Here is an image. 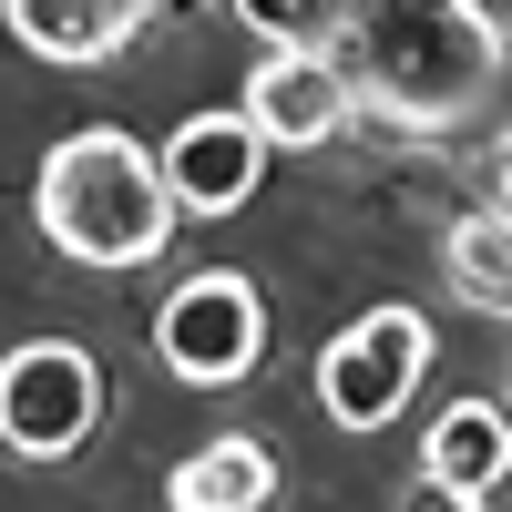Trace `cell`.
<instances>
[{"mask_svg":"<svg viewBox=\"0 0 512 512\" xmlns=\"http://www.w3.org/2000/svg\"><path fill=\"white\" fill-rule=\"evenodd\" d=\"M41 236H52L72 267H154L164 236H175V185H164V154L134 144L123 123H82L41 154V195H31Z\"/></svg>","mask_w":512,"mask_h":512,"instance_id":"cell-1","label":"cell"},{"mask_svg":"<svg viewBox=\"0 0 512 512\" xmlns=\"http://www.w3.org/2000/svg\"><path fill=\"white\" fill-rule=\"evenodd\" d=\"M349 62L390 113L410 123H451L492 93L502 31L472 11V0H349Z\"/></svg>","mask_w":512,"mask_h":512,"instance_id":"cell-2","label":"cell"},{"mask_svg":"<svg viewBox=\"0 0 512 512\" xmlns=\"http://www.w3.org/2000/svg\"><path fill=\"white\" fill-rule=\"evenodd\" d=\"M431 369V318L420 308H369L318 349V410L338 431H390Z\"/></svg>","mask_w":512,"mask_h":512,"instance_id":"cell-3","label":"cell"},{"mask_svg":"<svg viewBox=\"0 0 512 512\" xmlns=\"http://www.w3.org/2000/svg\"><path fill=\"white\" fill-rule=\"evenodd\" d=\"M256 349H267V308H256V277H236V267H195L154 308V359L185 390H236Z\"/></svg>","mask_w":512,"mask_h":512,"instance_id":"cell-4","label":"cell"},{"mask_svg":"<svg viewBox=\"0 0 512 512\" xmlns=\"http://www.w3.org/2000/svg\"><path fill=\"white\" fill-rule=\"evenodd\" d=\"M103 420V369L72 338H21L0 359V441L21 461H72Z\"/></svg>","mask_w":512,"mask_h":512,"instance_id":"cell-5","label":"cell"},{"mask_svg":"<svg viewBox=\"0 0 512 512\" xmlns=\"http://www.w3.org/2000/svg\"><path fill=\"white\" fill-rule=\"evenodd\" d=\"M154 154H164V185H175V205L216 226V216H236V205L267 185V154H277V144L256 134V113L236 103V113H185Z\"/></svg>","mask_w":512,"mask_h":512,"instance_id":"cell-6","label":"cell"},{"mask_svg":"<svg viewBox=\"0 0 512 512\" xmlns=\"http://www.w3.org/2000/svg\"><path fill=\"white\" fill-rule=\"evenodd\" d=\"M349 103H359V82L338 72V52H308V41H267V62L246 72V113H256V134L287 144V154L328 144L338 123H349Z\"/></svg>","mask_w":512,"mask_h":512,"instance_id":"cell-7","label":"cell"},{"mask_svg":"<svg viewBox=\"0 0 512 512\" xmlns=\"http://www.w3.org/2000/svg\"><path fill=\"white\" fill-rule=\"evenodd\" d=\"M0 11H11V41H21V52L93 72V62H113L123 41L154 21V0H0Z\"/></svg>","mask_w":512,"mask_h":512,"instance_id":"cell-8","label":"cell"},{"mask_svg":"<svg viewBox=\"0 0 512 512\" xmlns=\"http://www.w3.org/2000/svg\"><path fill=\"white\" fill-rule=\"evenodd\" d=\"M420 472H441V482L492 502L512 482V400H451L431 420V441H420Z\"/></svg>","mask_w":512,"mask_h":512,"instance_id":"cell-9","label":"cell"},{"mask_svg":"<svg viewBox=\"0 0 512 512\" xmlns=\"http://www.w3.org/2000/svg\"><path fill=\"white\" fill-rule=\"evenodd\" d=\"M164 502H175V512H267L277 502V461H267V441L226 431V441H205V451L175 461Z\"/></svg>","mask_w":512,"mask_h":512,"instance_id":"cell-10","label":"cell"},{"mask_svg":"<svg viewBox=\"0 0 512 512\" xmlns=\"http://www.w3.org/2000/svg\"><path fill=\"white\" fill-rule=\"evenodd\" d=\"M441 267H451V297L461 308H492L512 318V205H482L441 236Z\"/></svg>","mask_w":512,"mask_h":512,"instance_id":"cell-11","label":"cell"},{"mask_svg":"<svg viewBox=\"0 0 512 512\" xmlns=\"http://www.w3.org/2000/svg\"><path fill=\"white\" fill-rule=\"evenodd\" d=\"M236 21L256 41H308V52H328L338 21H349V0H236Z\"/></svg>","mask_w":512,"mask_h":512,"instance_id":"cell-12","label":"cell"},{"mask_svg":"<svg viewBox=\"0 0 512 512\" xmlns=\"http://www.w3.org/2000/svg\"><path fill=\"white\" fill-rule=\"evenodd\" d=\"M400 512H482V492H461V482H441V472H420V482L400 492Z\"/></svg>","mask_w":512,"mask_h":512,"instance_id":"cell-13","label":"cell"},{"mask_svg":"<svg viewBox=\"0 0 512 512\" xmlns=\"http://www.w3.org/2000/svg\"><path fill=\"white\" fill-rule=\"evenodd\" d=\"M492 205H512V144H502V164H492Z\"/></svg>","mask_w":512,"mask_h":512,"instance_id":"cell-14","label":"cell"}]
</instances>
